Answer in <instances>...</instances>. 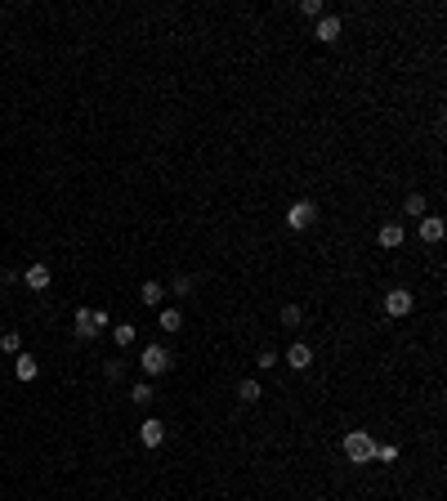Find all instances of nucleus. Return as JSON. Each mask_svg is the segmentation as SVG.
<instances>
[{"mask_svg":"<svg viewBox=\"0 0 447 501\" xmlns=\"http://www.w3.org/2000/svg\"><path fill=\"white\" fill-rule=\"evenodd\" d=\"M345 456H349L354 465H367L371 456H376V439H371L367 430H349V434H345Z\"/></svg>","mask_w":447,"mask_h":501,"instance_id":"1","label":"nucleus"},{"mask_svg":"<svg viewBox=\"0 0 447 501\" xmlns=\"http://www.w3.org/2000/svg\"><path fill=\"white\" fill-rule=\"evenodd\" d=\"M139 367L148 371V376H162V371H170V367H175V358H170V349H166V345H143Z\"/></svg>","mask_w":447,"mask_h":501,"instance_id":"2","label":"nucleus"},{"mask_svg":"<svg viewBox=\"0 0 447 501\" xmlns=\"http://www.w3.org/2000/svg\"><path fill=\"white\" fill-rule=\"evenodd\" d=\"M103 327H108V314H103V309H77V336L81 340H94Z\"/></svg>","mask_w":447,"mask_h":501,"instance_id":"3","label":"nucleus"},{"mask_svg":"<svg viewBox=\"0 0 447 501\" xmlns=\"http://www.w3.org/2000/svg\"><path fill=\"white\" fill-rule=\"evenodd\" d=\"M411 309H416V295H411L407 286H393V291H385V314H389V318H407Z\"/></svg>","mask_w":447,"mask_h":501,"instance_id":"4","label":"nucleus"},{"mask_svg":"<svg viewBox=\"0 0 447 501\" xmlns=\"http://www.w3.org/2000/svg\"><path fill=\"white\" fill-rule=\"evenodd\" d=\"M313 219H317V206H313L308 197L291 201V210H286V224H291L295 233H300V229H313Z\"/></svg>","mask_w":447,"mask_h":501,"instance_id":"5","label":"nucleus"},{"mask_svg":"<svg viewBox=\"0 0 447 501\" xmlns=\"http://www.w3.org/2000/svg\"><path fill=\"white\" fill-rule=\"evenodd\" d=\"M139 443H143V447H162V443H166V421L148 417V421L139 425Z\"/></svg>","mask_w":447,"mask_h":501,"instance_id":"6","label":"nucleus"},{"mask_svg":"<svg viewBox=\"0 0 447 501\" xmlns=\"http://www.w3.org/2000/svg\"><path fill=\"white\" fill-rule=\"evenodd\" d=\"M340 31H345V23H340L336 14H322V18H317V27H313V36L322 40V45H331V40H340Z\"/></svg>","mask_w":447,"mask_h":501,"instance_id":"7","label":"nucleus"},{"mask_svg":"<svg viewBox=\"0 0 447 501\" xmlns=\"http://www.w3.org/2000/svg\"><path fill=\"white\" fill-rule=\"evenodd\" d=\"M23 282H27V291H45V286L54 282V273H49V264H27Z\"/></svg>","mask_w":447,"mask_h":501,"instance_id":"8","label":"nucleus"},{"mask_svg":"<svg viewBox=\"0 0 447 501\" xmlns=\"http://www.w3.org/2000/svg\"><path fill=\"white\" fill-rule=\"evenodd\" d=\"M286 362H291L295 371H308V367H313V349H308L304 340H295V345L286 349Z\"/></svg>","mask_w":447,"mask_h":501,"instance_id":"9","label":"nucleus"},{"mask_svg":"<svg viewBox=\"0 0 447 501\" xmlns=\"http://www.w3.org/2000/svg\"><path fill=\"white\" fill-rule=\"evenodd\" d=\"M421 242H443V233H447V224L439 215H421Z\"/></svg>","mask_w":447,"mask_h":501,"instance_id":"10","label":"nucleus"},{"mask_svg":"<svg viewBox=\"0 0 447 501\" xmlns=\"http://www.w3.org/2000/svg\"><path fill=\"white\" fill-rule=\"evenodd\" d=\"M14 376H18V380H36V376H40V362L31 358L27 349H23V354L14 358Z\"/></svg>","mask_w":447,"mask_h":501,"instance_id":"11","label":"nucleus"},{"mask_svg":"<svg viewBox=\"0 0 447 501\" xmlns=\"http://www.w3.org/2000/svg\"><path fill=\"white\" fill-rule=\"evenodd\" d=\"M402 238H407V233H402V224H380V233H376V242L380 247H402Z\"/></svg>","mask_w":447,"mask_h":501,"instance_id":"12","label":"nucleus"},{"mask_svg":"<svg viewBox=\"0 0 447 501\" xmlns=\"http://www.w3.org/2000/svg\"><path fill=\"white\" fill-rule=\"evenodd\" d=\"M157 327H162V332H170V336H175L179 327H184V314H179V309H162V318H157Z\"/></svg>","mask_w":447,"mask_h":501,"instance_id":"13","label":"nucleus"},{"mask_svg":"<svg viewBox=\"0 0 447 501\" xmlns=\"http://www.w3.org/2000/svg\"><path fill=\"white\" fill-rule=\"evenodd\" d=\"M162 295H166L162 282H143V286H139V300H143V305H162Z\"/></svg>","mask_w":447,"mask_h":501,"instance_id":"14","label":"nucleus"},{"mask_svg":"<svg viewBox=\"0 0 447 501\" xmlns=\"http://www.w3.org/2000/svg\"><path fill=\"white\" fill-rule=\"evenodd\" d=\"M402 215L421 219V215H425V197H421V193H407V201H402Z\"/></svg>","mask_w":447,"mask_h":501,"instance_id":"15","label":"nucleus"},{"mask_svg":"<svg viewBox=\"0 0 447 501\" xmlns=\"http://www.w3.org/2000/svg\"><path fill=\"white\" fill-rule=\"evenodd\" d=\"M112 340H116V345H121V349H130V345H134V323H116Z\"/></svg>","mask_w":447,"mask_h":501,"instance_id":"16","label":"nucleus"},{"mask_svg":"<svg viewBox=\"0 0 447 501\" xmlns=\"http://www.w3.org/2000/svg\"><path fill=\"white\" fill-rule=\"evenodd\" d=\"M260 394H264L260 380H242V385H237V399H242V403H260Z\"/></svg>","mask_w":447,"mask_h":501,"instance_id":"17","label":"nucleus"},{"mask_svg":"<svg viewBox=\"0 0 447 501\" xmlns=\"http://www.w3.org/2000/svg\"><path fill=\"white\" fill-rule=\"evenodd\" d=\"M300 323H304V309L300 305H286L282 309V327H300Z\"/></svg>","mask_w":447,"mask_h":501,"instance_id":"18","label":"nucleus"},{"mask_svg":"<svg viewBox=\"0 0 447 501\" xmlns=\"http://www.w3.org/2000/svg\"><path fill=\"white\" fill-rule=\"evenodd\" d=\"M130 403H134V408H148V403H152V385H134L130 390Z\"/></svg>","mask_w":447,"mask_h":501,"instance_id":"19","label":"nucleus"},{"mask_svg":"<svg viewBox=\"0 0 447 501\" xmlns=\"http://www.w3.org/2000/svg\"><path fill=\"white\" fill-rule=\"evenodd\" d=\"M0 349H5V354H23V340H18V332H5V336H0Z\"/></svg>","mask_w":447,"mask_h":501,"instance_id":"20","label":"nucleus"},{"mask_svg":"<svg viewBox=\"0 0 447 501\" xmlns=\"http://www.w3.org/2000/svg\"><path fill=\"white\" fill-rule=\"evenodd\" d=\"M371 461H398V447L393 443H376V456Z\"/></svg>","mask_w":447,"mask_h":501,"instance_id":"21","label":"nucleus"},{"mask_svg":"<svg viewBox=\"0 0 447 501\" xmlns=\"http://www.w3.org/2000/svg\"><path fill=\"white\" fill-rule=\"evenodd\" d=\"M300 14L304 18H322V0H300Z\"/></svg>","mask_w":447,"mask_h":501,"instance_id":"22","label":"nucleus"},{"mask_svg":"<svg viewBox=\"0 0 447 501\" xmlns=\"http://www.w3.org/2000/svg\"><path fill=\"white\" fill-rule=\"evenodd\" d=\"M255 362H260V367H264V371H273V367H278V354H273V349H264V354H260V358H255Z\"/></svg>","mask_w":447,"mask_h":501,"instance_id":"23","label":"nucleus"},{"mask_svg":"<svg viewBox=\"0 0 447 501\" xmlns=\"http://www.w3.org/2000/svg\"><path fill=\"white\" fill-rule=\"evenodd\" d=\"M170 291H175V295H188V291H193V278H175V286H170Z\"/></svg>","mask_w":447,"mask_h":501,"instance_id":"24","label":"nucleus"},{"mask_svg":"<svg viewBox=\"0 0 447 501\" xmlns=\"http://www.w3.org/2000/svg\"><path fill=\"white\" fill-rule=\"evenodd\" d=\"M313 501H322V497H313Z\"/></svg>","mask_w":447,"mask_h":501,"instance_id":"25","label":"nucleus"}]
</instances>
